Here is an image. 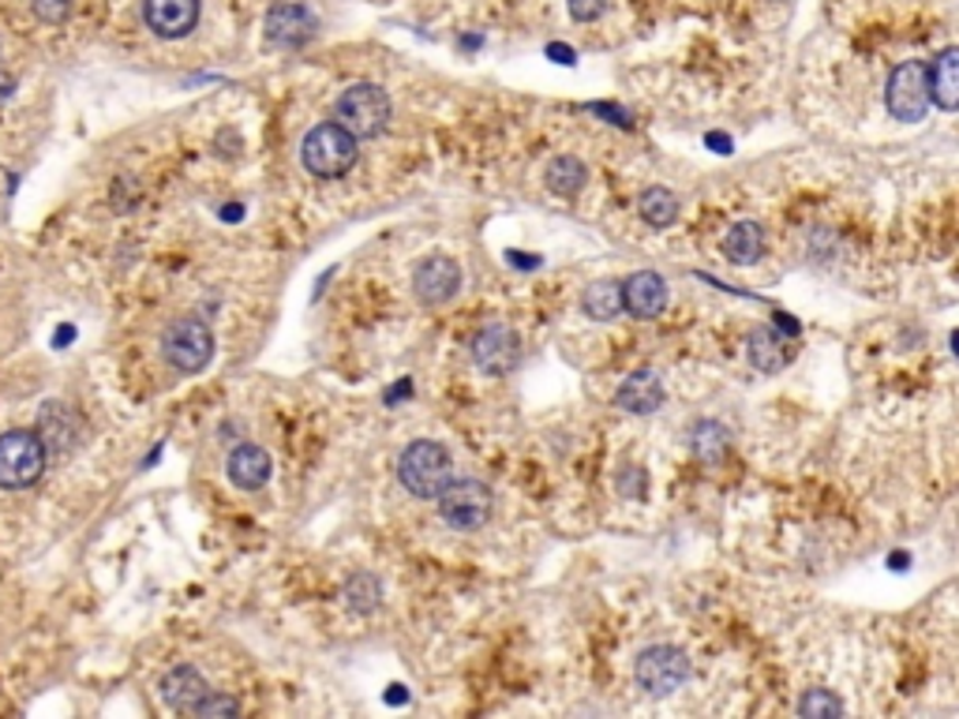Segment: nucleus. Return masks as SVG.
Instances as JSON below:
<instances>
[{
  "label": "nucleus",
  "instance_id": "obj_25",
  "mask_svg": "<svg viewBox=\"0 0 959 719\" xmlns=\"http://www.w3.org/2000/svg\"><path fill=\"white\" fill-rule=\"evenodd\" d=\"M690 443H693V453H698L701 461L716 464L727 450V427H720L716 420H701V424L693 427Z\"/></svg>",
  "mask_w": 959,
  "mask_h": 719
},
{
  "label": "nucleus",
  "instance_id": "obj_23",
  "mask_svg": "<svg viewBox=\"0 0 959 719\" xmlns=\"http://www.w3.org/2000/svg\"><path fill=\"white\" fill-rule=\"evenodd\" d=\"M641 217H645V225H653V229H667V225L679 217V199L671 196L667 188H648L645 196H641Z\"/></svg>",
  "mask_w": 959,
  "mask_h": 719
},
{
  "label": "nucleus",
  "instance_id": "obj_12",
  "mask_svg": "<svg viewBox=\"0 0 959 719\" xmlns=\"http://www.w3.org/2000/svg\"><path fill=\"white\" fill-rule=\"evenodd\" d=\"M412 288H417V296L424 304L454 300L457 288H461V267L446 256H431V259L420 262L417 274H412Z\"/></svg>",
  "mask_w": 959,
  "mask_h": 719
},
{
  "label": "nucleus",
  "instance_id": "obj_18",
  "mask_svg": "<svg viewBox=\"0 0 959 719\" xmlns=\"http://www.w3.org/2000/svg\"><path fill=\"white\" fill-rule=\"evenodd\" d=\"M929 91H934V105L940 109L956 113L959 109V49H945L934 60V72H929Z\"/></svg>",
  "mask_w": 959,
  "mask_h": 719
},
{
  "label": "nucleus",
  "instance_id": "obj_4",
  "mask_svg": "<svg viewBox=\"0 0 959 719\" xmlns=\"http://www.w3.org/2000/svg\"><path fill=\"white\" fill-rule=\"evenodd\" d=\"M334 120L346 125L356 139H375L390 125V94L375 83H353L334 102Z\"/></svg>",
  "mask_w": 959,
  "mask_h": 719
},
{
  "label": "nucleus",
  "instance_id": "obj_28",
  "mask_svg": "<svg viewBox=\"0 0 959 719\" xmlns=\"http://www.w3.org/2000/svg\"><path fill=\"white\" fill-rule=\"evenodd\" d=\"M34 15L49 26H60L72 15V0H34Z\"/></svg>",
  "mask_w": 959,
  "mask_h": 719
},
{
  "label": "nucleus",
  "instance_id": "obj_24",
  "mask_svg": "<svg viewBox=\"0 0 959 719\" xmlns=\"http://www.w3.org/2000/svg\"><path fill=\"white\" fill-rule=\"evenodd\" d=\"M379 600H383V585H379V577H375V574H364V569H360V574H353L346 581V603L356 611V615L375 611V608H379Z\"/></svg>",
  "mask_w": 959,
  "mask_h": 719
},
{
  "label": "nucleus",
  "instance_id": "obj_9",
  "mask_svg": "<svg viewBox=\"0 0 959 719\" xmlns=\"http://www.w3.org/2000/svg\"><path fill=\"white\" fill-rule=\"evenodd\" d=\"M262 31H267V42L274 49H301L315 38L319 20H315L304 4H296V0H278V4L267 12Z\"/></svg>",
  "mask_w": 959,
  "mask_h": 719
},
{
  "label": "nucleus",
  "instance_id": "obj_16",
  "mask_svg": "<svg viewBox=\"0 0 959 719\" xmlns=\"http://www.w3.org/2000/svg\"><path fill=\"white\" fill-rule=\"evenodd\" d=\"M38 435L42 443H46V450L68 453L79 435V416L68 405H60V401H49V405L38 412Z\"/></svg>",
  "mask_w": 959,
  "mask_h": 719
},
{
  "label": "nucleus",
  "instance_id": "obj_2",
  "mask_svg": "<svg viewBox=\"0 0 959 719\" xmlns=\"http://www.w3.org/2000/svg\"><path fill=\"white\" fill-rule=\"evenodd\" d=\"M398 480L409 495L417 498H438V491L454 480V461L451 450L443 443H431V438H417L401 450L398 458Z\"/></svg>",
  "mask_w": 959,
  "mask_h": 719
},
{
  "label": "nucleus",
  "instance_id": "obj_1",
  "mask_svg": "<svg viewBox=\"0 0 959 719\" xmlns=\"http://www.w3.org/2000/svg\"><path fill=\"white\" fill-rule=\"evenodd\" d=\"M356 135L346 125H315L301 143V162L315 180H338L356 165Z\"/></svg>",
  "mask_w": 959,
  "mask_h": 719
},
{
  "label": "nucleus",
  "instance_id": "obj_10",
  "mask_svg": "<svg viewBox=\"0 0 959 719\" xmlns=\"http://www.w3.org/2000/svg\"><path fill=\"white\" fill-rule=\"evenodd\" d=\"M517 356H522V341H517L514 330L503 327V322H491V327H483L480 334L472 338V360H477V367L488 375H506L510 367L517 364Z\"/></svg>",
  "mask_w": 959,
  "mask_h": 719
},
{
  "label": "nucleus",
  "instance_id": "obj_20",
  "mask_svg": "<svg viewBox=\"0 0 959 719\" xmlns=\"http://www.w3.org/2000/svg\"><path fill=\"white\" fill-rule=\"evenodd\" d=\"M746 356H750V364L758 367V372H764V375H772V372H780L783 364H787V349L780 345V338L772 334L769 327H758L750 334V341H746Z\"/></svg>",
  "mask_w": 959,
  "mask_h": 719
},
{
  "label": "nucleus",
  "instance_id": "obj_11",
  "mask_svg": "<svg viewBox=\"0 0 959 719\" xmlns=\"http://www.w3.org/2000/svg\"><path fill=\"white\" fill-rule=\"evenodd\" d=\"M143 20L157 38H188L199 23V0H143Z\"/></svg>",
  "mask_w": 959,
  "mask_h": 719
},
{
  "label": "nucleus",
  "instance_id": "obj_6",
  "mask_svg": "<svg viewBox=\"0 0 959 719\" xmlns=\"http://www.w3.org/2000/svg\"><path fill=\"white\" fill-rule=\"evenodd\" d=\"M162 356L180 375H199L214 360V334L199 319H177L162 334Z\"/></svg>",
  "mask_w": 959,
  "mask_h": 719
},
{
  "label": "nucleus",
  "instance_id": "obj_14",
  "mask_svg": "<svg viewBox=\"0 0 959 719\" xmlns=\"http://www.w3.org/2000/svg\"><path fill=\"white\" fill-rule=\"evenodd\" d=\"M207 694H210L207 679H202L191 663H180V668H173L162 679V700L173 708V712H188L191 716V708H196Z\"/></svg>",
  "mask_w": 959,
  "mask_h": 719
},
{
  "label": "nucleus",
  "instance_id": "obj_21",
  "mask_svg": "<svg viewBox=\"0 0 959 719\" xmlns=\"http://www.w3.org/2000/svg\"><path fill=\"white\" fill-rule=\"evenodd\" d=\"M581 308H585L588 319L596 322H611L627 304H622V285L619 282H593L581 296Z\"/></svg>",
  "mask_w": 959,
  "mask_h": 719
},
{
  "label": "nucleus",
  "instance_id": "obj_30",
  "mask_svg": "<svg viewBox=\"0 0 959 719\" xmlns=\"http://www.w3.org/2000/svg\"><path fill=\"white\" fill-rule=\"evenodd\" d=\"M548 57H551V60H559V64H574L577 52L570 49V46H562V42H551V46H548Z\"/></svg>",
  "mask_w": 959,
  "mask_h": 719
},
{
  "label": "nucleus",
  "instance_id": "obj_29",
  "mask_svg": "<svg viewBox=\"0 0 959 719\" xmlns=\"http://www.w3.org/2000/svg\"><path fill=\"white\" fill-rule=\"evenodd\" d=\"M566 4H570V15H574L577 23H593L607 12V0H566Z\"/></svg>",
  "mask_w": 959,
  "mask_h": 719
},
{
  "label": "nucleus",
  "instance_id": "obj_35",
  "mask_svg": "<svg viewBox=\"0 0 959 719\" xmlns=\"http://www.w3.org/2000/svg\"><path fill=\"white\" fill-rule=\"evenodd\" d=\"M952 349H956V353H959V334L952 338Z\"/></svg>",
  "mask_w": 959,
  "mask_h": 719
},
{
  "label": "nucleus",
  "instance_id": "obj_27",
  "mask_svg": "<svg viewBox=\"0 0 959 719\" xmlns=\"http://www.w3.org/2000/svg\"><path fill=\"white\" fill-rule=\"evenodd\" d=\"M191 716H202V719H210V716H241V700L225 697V694H214V689H210V694L202 697L196 708H191Z\"/></svg>",
  "mask_w": 959,
  "mask_h": 719
},
{
  "label": "nucleus",
  "instance_id": "obj_7",
  "mask_svg": "<svg viewBox=\"0 0 959 719\" xmlns=\"http://www.w3.org/2000/svg\"><path fill=\"white\" fill-rule=\"evenodd\" d=\"M934 102L929 91V68L922 60H903L900 68H892L888 75V113L896 120H922Z\"/></svg>",
  "mask_w": 959,
  "mask_h": 719
},
{
  "label": "nucleus",
  "instance_id": "obj_22",
  "mask_svg": "<svg viewBox=\"0 0 959 719\" xmlns=\"http://www.w3.org/2000/svg\"><path fill=\"white\" fill-rule=\"evenodd\" d=\"M585 180H588V169L570 154H562L548 165V188L555 191V196H566V199L577 196V191L585 188Z\"/></svg>",
  "mask_w": 959,
  "mask_h": 719
},
{
  "label": "nucleus",
  "instance_id": "obj_33",
  "mask_svg": "<svg viewBox=\"0 0 959 719\" xmlns=\"http://www.w3.org/2000/svg\"><path fill=\"white\" fill-rule=\"evenodd\" d=\"M72 338H75V327H60V334L52 338V345H57V349H65V345H68V341H72Z\"/></svg>",
  "mask_w": 959,
  "mask_h": 719
},
{
  "label": "nucleus",
  "instance_id": "obj_15",
  "mask_svg": "<svg viewBox=\"0 0 959 719\" xmlns=\"http://www.w3.org/2000/svg\"><path fill=\"white\" fill-rule=\"evenodd\" d=\"M229 480L241 491H259L270 480V453L255 443H236L229 453Z\"/></svg>",
  "mask_w": 959,
  "mask_h": 719
},
{
  "label": "nucleus",
  "instance_id": "obj_5",
  "mask_svg": "<svg viewBox=\"0 0 959 719\" xmlns=\"http://www.w3.org/2000/svg\"><path fill=\"white\" fill-rule=\"evenodd\" d=\"M438 517H443L451 529L457 532H477L488 524L491 510H495V498H491V487L477 476H454L451 484L438 491Z\"/></svg>",
  "mask_w": 959,
  "mask_h": 719
},
{
  "label": "nucleus",
  "instance_id": "obj_34",
  "mask_svg": "<svg viewBox=\"0 0 959 719\" xmlns=\"http://www.w3.org/2000/svg\"><path fill=\"white\" fill-rule=\"evenodd\" d=\"M12 91H15L12 75H8V72H0V102H4V98H8V94H12Z\"/></svg>",
  "mask_w": 959,
  "mask_h": 719
},
{
  "label": "nucleus",
  "instance_id": "obj_13",
  "mask_svg": "<svg viewBox=\"0 0 959 719\" xmlns=\"http://www.w3.org/2000/svg\"><path fill=\"white\" fill-rule=\"evenodd\" d=\"M622 304H627L633 319H656L667 308V282L656 270H638L622 282Z\"/></svg>",
  "mask_w": 959,
  "mask_h": 719
},
{
  "label": "nucleus",
  "instance_id": "obj_26",
  "mask_svg": "<svg viewBox=\"0 0 959 719\" xmlns=\"http://www.w3.org/2000/svg\"><path fill=\"white\" fill-rule=\"evenodd\" d=\"M798 712L803 716H840L843 705H840V697L829 694V689H809V694L798 700Z\"/></svg>",
  "mask_w": 959,
  "mask_h": 719
},
{
  "label": "nucleus",
  "instance_id": "obj_31",
  "mask_svg": "<svg viewBox=\"0 0 959 719\" xmlns=\"http://www.w3.org/2000/svg\"><path fill=\"white\" fill-rule=\"evenodd\" d=\"M506 259L514 262V267H522V270L540 267V256H522V251H506Z\"/></svg>",
  "mask_w": 959,
  "mask_h": 719
},
{
  "label": "nucleus",
  "instance_id": "obj_3",
  "mask_svg": "<svg viewBox=\"0 0 959 719\" xmlns=\"http://www.w3.org/2000/svg\"><path fill=\"white\" fill-rule=\"evenodd\" d=\"M49 461V450L38 432H4L0 435V487L26 491L42 480Z\"/></svg>",
  "mask_w": 959,
  "mask_h": 719
},
{
  "label": "nucleus",
  "instance_id": "obj_17",
  "mask_svg": "<svg viewBox=\"0 0 959 719\" xmlns=\"http://www.w3.org/2000/svg\"><path fill=\"white\" fill-rule=\"evenodd\" d=\"M615 401H619L622 412L648 416V412H656L659 405H664V382H659L653 372H633L630 379L619 386Z\"/></svg>",
  "mask_w": 959,
  "mask_h": 719
},
{
  "label": "nucleus",
  "instance_id": "obj_8",
  "mask_svg": "<svg viewBox=\"0 0 959 719\" xmlns=\"http://www.w3.org/2000/svg\"><path fill=\"white\" fill-rule=\"evenodd\" d=\"M633 674H638V686L645 689V694L664 697L690 679V660H686V652L675 645H653L638 656Z\"/></svg>",
  "mask_w": 959,
  "mask_h": 719
},
{
  "label": "nucleus",
  "instance_id": "obj_32",
  "mask_svg": "<svg viewBox=\"0 0 959 719\" xmlns=\"http://www.w3.org/2000/svg\"><path fill=\"white\" fill-rule=\"evenodd\" d=\"M409 700V689L405 686H390V694H386V705H405Z\"/></svg>",
  "mask_w": 959,
  "mask_h": 719
},
{
  "label": "nucleus",
  "instance_id": "obj_19",
  "mask_svg": "<svg viewBox=\"0 0 959 719\" xmlns=\"http://www.w3.org/2000/svg\"><path fill=\"white\" fill-rule=\"evenodd\" d=\"M724 256L738 262V267H750L764 256V233L758 222H738L732 225V233L724 236Z\"/></svg>",
  "mask_w": 959,
  "mask_h": 719
}]
</instances>
